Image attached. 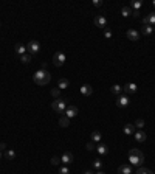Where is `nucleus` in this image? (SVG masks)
<instances>
[{"label": "nucleus", "instance_id": "nucleus-1", "mask_svg": "<svg viewBox=\"0 0 155 174\" xmlns=\"http://www.w3.org/2000/svg\"><path fill=\"white\" fill-rule=\"evenodd\" d=\"M129 162H130V165H134V166H141V163L144 162V154L140 151V149H137V148H132L129 151Z\"/></svg>", "mask_w": 155, "mask_h": 174}, {"label": "nucleus", "instance_id": "nucleus-2", "mask_svg": "<svg viewBox=\"0 0 155 174\" xmlns=\"http://www.w3.org/2000/svg\"><path fill=\"white\" fill-rule=\"evenodd\" d=\"M33 79L37 86H47L50 81H51V75H50L47 70H37V72L33 75Z\"/></svg>", "mask_w": 155, "mask_h": 174}, {"label": "nucleus", "instance_id": "nucleus-3", "mask_svg": "<svg viewBox=\"0 0 155 174\" xmlns=\"http://www.w3.org/2000/svg\"><path fill=\"white\" fill-rule=\"evenodd\" d=\"M51 109L58 113L65 112V109H67V100H65V98H58L56 101L51 103Z\"/></svg>", "mask_w": 155, "mask_h": 174}, {"label": "nucleus", "instance_id": "nucleus-4", "mask_svg": "<svg viewBox=\"0 0 155 174\" xmlns=\"http://www.w3.org/2000/svg\"><path fill=\"white\" fill-rule=\"evenodd\" d=\"M64 62H65V53H62V51L54 53V56H53V64L56 65V67H62Z\"/></svg>", "mask_w": 155, "mask_h": 174}, {"label": "nucleus", "instance_id": "nucleus-5", "mask_svg": "<svg viewBox=\"0 0 155 174\" xmlns=\"http://www.w3.org/2000/svg\"><path fill=\"white\" fill-rule=\"evenodd\" d=\"M39 50H41V44H39L37 41H30L28 42L26 51H28L30 54H36V53H39Z\"/></svg>", "mask_w": 155, "mask_h": 174}, {"label": "nucleus", "instance_id": "nucleus-6", "mask_svg": "<svg viewBox=\"0 0 155 174\" xmlns=\"http://www.w3.org/2000/svg\"><path fill=\"white\" fill-rule=\"evenodd\" d=\"M60 162H62L64 165H70V163L75 162V157H73V154H71L70 151H65L64 154L60 155Z\"/></svg>", "mask_w": 155, "mask_h": 174}, {"label": "nucleus", "instance_id": "nucleus-7", "mask_svg": "<svg viewBox=\"0 0 155 174\" xmlns=\"http://www.w3.org/2000/svg\"><path fill=\"white\" fill-rule=\"evenodd\" d=\"M129 103H130V100L127 98V95H119L118 100H116V106H118L119 109H123V107L129 106Z\"/></svg>", "mask_w": 155, "mask_h": 174}, {"label": "nucleus", "instance_id": "nucleus-8", "mask_svg": "<svg viewBox=\"0 0 155 174\" xmlns=\"http://www.w3.org/2000/svg\"><path fill=\"white\" fill-rule=\"evenodd\" d=\"M123 90L126 92V93H129V95H134V93H137L138 87H137V84H134V83H127V84L123 87Z\"/></svg>", "mask_w": 155, "mask_h": 174}, {"label": "nucleus", "instance_id": "nucleus-9", "mask_svg": "<svg viewBox=\"0 0 155 174\" xmlns=\"http://www.w3.org/2000/svg\"><path fill=\"white\" fill-rule=\"evenodd\" d=\"M95 25L98 26V28H106V25H107V19L104 17V16H96L95 17Z\"/></svg>", "mask_w": 155, "mask_h": 174}, {"label": "nucleus", "instance_id": "nucleus-10", "mask_svg": "<svg viewBox=\"0 0 155 174\" xmlns=\"http://www.w3.org/2000/svg\"><path fill=\"white\" fill-rule=\"evenodd\" d=\"M126 36H127V39H130V41H138V39H140V31L130 28V30H127Z\"/></svg>", "mask_w": 155, "mask_h": 174}, {"label": "nucleus", "instance_id": "nucleus-11", "mask_svg": "<svg viewBox=\"0 0 155 174\" xmlns=\"http://www.w3.org/2000/svg\"><path fill=\"white\" fill-rule=\"evenodd\" d=\"M78 107L76 106H67V109H65V117H68V118H73L78 115Z\"/></svg>", "mask_w": 155, "mask_h": 174}, {"label": "nucleus", "instance_id": "nucleus-12", "mask_svg": "<svg viewBox=\"0 0 155 174\" xmlns=\"http://www.w3.org/2000/svg\"><path fill=\"white\" fill-rule=\"evenodd\" d=\"M81 93L84 95V96H90L93 93V87L90 84H84V86L81 87Z\"/></svg>", "mask_w": 155, "mask_h": 174}, {"label": "nucleus", "instance_id": "nucleus-13", "mask_svg": "<svg viewBox=\"0 0 155 174\" xmlns=\"http://www.w3.org/2000/svg\"><path fill=\"white\" fill-rule=\"evenodd\" d=\"M123 132L126 135H134L135 134V124H124V128H123Z\"/></svg>", "mask_w": 155, "mask_h": 174}, {"label": "nucleus", "instance_id": "nucleus-14", "mask_svg": "<svg viewBox=\"0 0 155 174\" xmlns=\"http://www.w3.org/2000/svg\"><path fill=\"white\" fill-rule=\"evenodd\" d=\"M14 50H16V54L22 56V54H25V53H26V47L23 45V44H16Z\"/></svg>", "mask_w": 155, "mask_h": 174}, {"label": "nucleus", "instance_id": "nucleus-15", "mask_svg": "<svg viewBox=\"0 0 155 174\" xmlns=\"http://www.w3.org/2000/svg\"><path fill=\"white\" fill-rule=\"evenodd\" d=\"M68 86H70V81H68V79H65V78H60V79L58 81V89H60V90L67 89Z\"/></svg>", "mask_w": 155, "mask_h": 174}, {"label": "nucleus", "instance_id": "nucleus-16", "mask_svg": "<svg viewBox=\"0 0 155 174\" xmlns=\"http://www.w3.org/2000/svg\"><path fill=\"white\" fill-rule=\"evenodd\" d=\"M134 137L137 141H140V143H143V141H146V134L143 132V130H137V132L134 134Z\"/></svg>", "mask_w": 155, "mask_h": 174}, {"label": "nucleus", "instance_id": "nucleus-17", "mask_svg": "<svg viewBox=\"0 0 155 174\" xmlns=\"http://www.w3.org/2000/svg\"><path fill=\"white\" fill-rule=\"evenodd\" d=\"M118 173L119 174H132V166L130 165H121L118 168Z\"/></svg>", "mask_w": 155, "mask_h": 174}, {"label": "nucleus", "instance_id": "nucleus-18", "mask_svg": "<svg viewBox=\"0 0 155 174\" xmlns=\"http://www.w3.org/2000/svg\"><path fill=\"white\" fill-rule=\"evenodd\" d=\"M96 151H98L101 155H106V154H109V148H107V146L104 145V143L98 145V146H96Z\"/></svg>", "mask_w": 155, "mask_h": 174}, {"label": "nucleus", "instance_id": "nucleus-19", "mask_svg": "<svg viewBox=\"0 0 155 174\" xmlns=\"http://www.w3.org/2000/svg\"><path fill=\"white\" fill-rule=\"evenodd\" d=\"M59 126L60 128H68L70 126V118L68 117H60L59 118Z\"/></svg>", "mask_w": 155, "mask_h": 174}, {"label": "nucleus", "instance_id": "nucleus-20", "mask_svg": "<svg viewBox=\"0 0 155 174\" xmlns=\"http://www.w3.org/2000/svg\"><path fill=\"white\" fill-rule=\"evenodd\" d=\"M152 31H154V28H152V26H149V25H146V26H143V28H141V34L143 36H151L152 34Z\"/></svg>", "mask_w": 155, "mask_h": 174}, {"label": "nucleus", "instance_id": "nucleus-21", "mask_svg": "<svg viewBox=\"0 0 155 174\" xmlns=\"http://www.w3.org/2000/svg\"><path fill=\"white\" fill-rule=\"evenodd\" d=\"M90 138H92V141H101L102 135H101V132H99V130H93L92 135H90Z\"/></svg>", "mask_w": 155, "mask_h": 174}, {"label": "nucleus", "instance_id": "nucleus-22", "mask_svg": "<svg viewBox=\"0 0 155 174\" xmlns=\"http://www.w3.org/2000/svg\"><path fill=\"white\" fill-rule=\"evenodd\" d=\"M5 159L6 160H14L16 159V151L14 149H8L6 152H5Z\"/></svg>", "mask_w": 155, "mask_h": 174}, {"label": "nucleus", "instance_id": "nucleus-23", "mask_svg": "<svg viewBox=\"0 0 155 174\" xmlns=\"http://www.w3.org/2000/svg\"><path fill=\"white\" fill-rule=\"evenodd\" d=\"M135 174H155V173L151 171V170H147V168L138 166V168H137V171H135Z\"/></svg>", "mask_w": 155, "mask_h": 174}, {"label": "nucleus", "instance_id": "nucleus-24", "mask_svg": "<svg viewBox=\"0 0 155 174\" xmlns=\"http://www.w3.org/2000/svg\"><path fill=\"white\" fill-rule=\"evenodd\" d=\"M121 14H123V17H129L132 14V8L130 6H123L121 8Z\"/></svg>", "mask_w": 155, "mask_h": 174}, {"label": "nucleus", "instance_id": "nucleus-25", "mask_svg": "<svg viewBox=\"0 0 155 174\" xmlns=\"http://www.w3.org/2000/svg\"><path fill=\"white\" fill-rule=\"evenodd\" d=\"M121 90H123V87L118 86V84H115V86L110 87V92H112L113 95H119V93H121Z\"/></svg>", "mask_w": 155, "mask_h": 174}, {"label": "nucleus", "instance_id": "nucleus-26", "mask_svg": "<svg viewBox=\"0 0 155 174\" xmlns=\"http://www.w3.org/2000/svg\"><path fill=\"white\" fill-rule=\"evenodd\" d=\"M20 61L23 62V64H30V62H31V54H30V53L22 54V56H20Z\"/></svg>", "mask_w": 155, "mask_h": 174}, {"label": "nucleus", "instance_id": "nucleus-27", "mask_svg": "<svg viewBox=\"0 0 155 174\" xmlns=\"http://www.w3.org/2000/svg\"><path fill=\"white\" fill-rule=\"evenodd\" d=\"M141 6H143L141 0H135V2H132V8H134V11H140Z\"/></svg>", "mask_w": 155, "mask_h": 174}, {"label": "nucleus", "instance_id": "nucleus-28", "mask_svg": "<svg viewBox=\"0 0 155 174\" xmlns=\"http://www.w3.org/2000/svg\"><path fill=\"white\" fill-rule=\"evenodd\" d=\"M50 93H51V96H54V98H60L59 95H60V89H51V92H50Z\"/></svg>", "mask_w": 155, "mask_h": 174}, {"label": "nucleus", "instance_id": "nucleus-29", "mask_svg": "<svg viewBox=\"0 0 155 174\" xmlns=\"http://www.w3.org/2000/svg\"><path fill=\"white\" fill-rule=\"evenodd\" d=\"M93 166H95L96 170H101V166H102V162L99 160V159H95V160H93Z\"/></svg>", "mask_w": 155, "mask_h": 174}, {"label": "nucleus", "instance_id": "nucleus-30", "mask_svg": "<svg viewBox=\"0 0 155 174\" xmlns=\"http://www.w3.org/2000/svg\"><path fill=\"white\" fill-rule=\"evenodd\" d=\"M85 148H87L88 151H95V149H96V146H95V141H88V143L85 145Z\"/></svg>", "mask_w": 155, "mask_h": 174}, {"label": "nucleus", "instance_id": "nucleus-31", "mask_svg": "<svg viewBox=\"0 0 155 174\" xmlns=\"http://www.w3.org/2000/svg\"><path fill=\"white\" fill-rule=\"evenodd\" d=\"M134 124H135L137 128H140V129H141L143 126H144V120H143V118H138V120H137V121H135Z\"/></svg>", "mask_w": 155, "mask_h": 174}, {"label": "nucleus", "instance_id": "nucleus-32", "mask_svg": "<svg viewBox=\"0 0 155 174\" xmlns=\"http://www.w3.org/2000/svg\"><path fill=\"white\" fill-rule=\"evenodd\" d=\"M147 19H149V25H155V13H151L147 16Z\"/></svg>", "mask_w": 155, "mask_h": 174}, {"label": "nucleus", "instance_id": "nucleus-33", "mask_svg": "<svg viewBox=\"0 0 155 174\" xmlns=\"http://www.w3.org/2000/svg\"><path fill=\"white\" fill-rule=\"evenodd\" d=\"M104 37H106V39H112V31L109 28H104Z\"/></svg>", "mask_w": 155, "mask_h": 174}, {"label": "nucleus", "instance_id": "nucleus-34", "mask_svg": "<svg viewBox=\"0 0 155 174\" xmlns=\"http://www.w3.org/2000/svg\"><path fill=\"white\" fill-rule=\"evenodd\" d=\"M59 174H70V170H68V168H67V165H65V166H62V168H60V170H59Z\"/></svg>", "mask_w": 155, "mask_h": 174}, {"label": "nucleus", "instance_id": "nucleus-35", "mask_svg": "<svg viewBox=\"0 0 155 174\" xmlns=\"http://www.w3.org/2000/svg\"><path fill=\"white\" fill-rule=\"evenodd\" d=\"M59 163H60V159H59V157H53V159H51V165H53V166L59 165Z\"/></svg>", "mask_w": 155, "mask_h": 174}, {"label": "nucleus", "instance_id": "nucleus-36", "mask_svg": "<svg viewBox=\"0 0 155 174\" xmlns=\"http://www.w3.org/2000/svg\"><path fill=\"white\" fill-rule=\"evenodd\" d=\"M93 5H95V6H102V2L101 0H93Z\"/></svg>", "mask_w": 155, "mask_h": 174}, {"label": "nucleus", "instance_id": "nucleus-37", "mask_svg": "<svg viewBox=\"0 0 155 174\" xmlns=\"http://www.w3.org/2000/svg\"><path fill=\"white\" fill-rule=\"evenodd\" d=\"M146 25H149V19H147V16L146 17H143V26H146ZM151 26V25H149Z\"/></svg>", "mask_w": 155, "mask_h": 174}, {"label": "nucleus", "instance_id": "nucleus-38", "mask_svg": "<svg viewBox=\"0 0 155 174\" xmlns=\"http://www.w3.org/2000/svg\"><path fill=\"white\" fill-rule=\"evenodd\" d=\"M5 149H6V145H5V143H0V151H5Z\"/></svg>", "mask_w": 155, "mask_h": 174}, {"label": "nucleus", "instance_id": "nucleus-39", "mask_svg": "<svg viewBox=\"0 0 155 174\" xmlns=\"http://www.w3.org/2000/svg\"><path fill=\"white\" fill-rule=\"evenodd\" d=\"M132 14H134V17H138V16H140V11H132Z\"/></svg>", "mask_w": 155, "mask_h": 174}, {"label": "nucleus", "instance_id": "nucleus-40", "mask_svg": "<svg viewBox=\"0 0 155 174\" xmlns=\"http://www.w3.org/2000/svg\"><path fill=\"white\" fill-rule=\"evenodd\" d=\"M84 174H93V173H92V171H85Z\"/></svg>", "mask_w": 155, "mask_h": 174}, {"label": "nucleus", "instance_id": "nucleus-41", "mask_svg": "<svg viewBox=\"0 0 155 174\" xmlns=\"http://www.w3.org/2000/svg\"><path fill=\"white\" fill-rule=\"evenodd\" d=\"M152 5H154V8H155V0H152Z\"/></svg>", "mask_w": 155, "mask_h": 174}, {"label": "nucleus", "instance_id": "nucleus-42", "mask_svg": "<svg viewBox=\"0 0 155 174\" xmlns=\"http://www.w3.org/2000/svg\"><path fill=\"white\" fill-rule=\"evenodd\" d=\"M96 174H104V173H102V171H98V173H96Z\"/></svg>", "mask_w": 155, "mask_h": 174}, {"label": "nucleus", "instance_id": "nucleus-43", "mask_svg": "<svg viewBox=\"0 0 155 174\" xmlns=\"http://www.w3.org/2000/svg\"><path fill=\"white\" fill-rule=\"evenodd\" d=\"M0 159H2V151H0Z\"/></svg>", "mask_w": 155, "mask_h": 174}, {"label": "nucleus", "instance_id": "nucleus-44", "mask_svg": "<svg viewBox=\"0 0 155 174\" xmlns=\"http://www.w3.org/2000/svg\"><path fill=\"white\" fill-rule=\"evenodd\" d=\"M0 26H2V22H0Z\"/></svg>", "mask_w": 155, "mask_h": 174}, {"label": "nucleus", "instance_id": "nucleus-45", "mask_svg": "<svg viewBox=\"0 0 155 174\" xmlns=\"http://www.w3.org/2000/svg\"><path fill=\"white\" fill-rule=\"evenodd\" d=\"M154 31H155V26H154Z\"/></svg>", "mask_w": 155, "mask_h": 174}]
</instances>
